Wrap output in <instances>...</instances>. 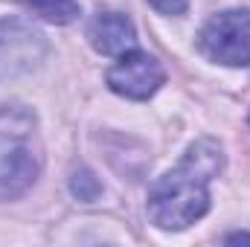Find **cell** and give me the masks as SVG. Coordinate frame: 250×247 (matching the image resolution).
Returning <instances> with one entry per match:
<instances>
[{"mask_svg":"<svg viewBox=\"0 0 250 247\" xmlns=\"http://www.w3.org/2000/svg\"><path fill=\"white\" fill-rule=\"evenodd\" d=\"M160 15H184L189 9V0H148Z\"/></svg>","mask_w":250,"mask_h":247,"instance_id":"obj_9","label":"cell"},{"mask_svg":"<svg viewBox=\"0 0 250 247\" xmlns=\"http://www.w3.org/2000/svg\"><path fill=\"white\" fill-rule=\"evenodd\" d=\"M87 38L102 56H123L137 47V32L131 18L123 12H96L87 23Z\"/></svg>","mask_w":250,"mask_h":247,"instance_id":"obj_6","label":"cell"},{"mask_svg":"<svg viewBox=\"0 0 250 247\" xmlns=\"http://www.w3.org/2000/svg\"><path fill=\"white\" fill-rule=\"evenodd\" d=\"M198 47L209 62L227 67L250 64V9L212 15L198 35Z\"/></svg>","mask_w":250,"mask_h":247,"instance_id":"obj_3","label":"cell"},{"mask_svg":"<svg viewBox=\"0 0 250 247\" xmlns=\"http://www.w3.org/2000/svg\"><path fill=\"white\" fill-rule=\"evenodd\" d=\"M23 9H29L32 15H38L41 21H50V23H73L79 18V3L76 0H21Z\"/></svg>","mask_w":250,"mask_h":247,"instance_id":"obj_7","label":"cell"},{"mask_svg":"<svg viewBox=\"0 0 250 247\" xmlns=\"http://www.w3.org/2000/svg\"><path fill=\"white\" fill-rule=\"evenodd\" d=\"M108 87L120 96L128 99H148L157 93V87L166 82V70L160 67V62L143 50H128L120 56V62L114 64L105 76Z\"/></svg>","mask_w":250,"mask_h":247,"instance_id":"obj_5","label":"cell"},{"mask_svg":"<svg viewBox=\"0 0 250 247\" xmlns=\"http://www.w3.org/2000/svg\"><path fill=\"white\" fill-rule=\"evenodd\" d=\"M224 242L227 245H250V233H230Z\"/></svg>","mask_w":250,"mask_h":247,"instance_id":"obj_10","label":"cell"},{"mask_svg":"<svg viewBox=\"0 0 250 247\" xmlns=\"http://www.w3.org/2000/svg\"><path fill=\"white\" fill-rule=\"evenodd\" d=\"M224 169V148L215 140H198L184 160L148 189V218L160 230H187L209 209V184Z\"/></svg>","mask_w":250,"mask_h":247,"instance_id":"obj_1","label":"cell"},{"mask_svg":"<svg viewBox=\"0 0 250 247\" xmlns=\"http://www.w3.org/2000/svg\"><path fill=\"white\" fill-rule=\"evenodd\" d=\"M47 41L21 18H0V79H21L38 70Z\"/></svg>","mask_w":250,"mask_h":247,"instance_id":"obj_4","label":"cell"},{"mask_svg":"<svg viewBox=\"0 0 250 247\" xmlns=\"http://www.w3.org/2000/svg\"><path fill=\"white\" fill-rule=\"evenodd\" d=\"M44 166L38 120L26 105H0V201L29 192Z\"/></svg>","mask_w":250,"mask_h":247,"instance_id":"obj_2","label":"cell"},{"mask_svg":"<svg viewBox=\"0 0 250 247\" xmlns=\"http://www.w3.org/2000/svg\"><path fill=\"white\" fill-rule=\"evenodd\" d=\"M70 192H73L76 201L90 204V201H96V198L102 195V184H99V178H96L90 169L82 166V169H76L73 178H70Z\"/></svg>","mask_w":250,"mask_h":247,"instance_id":"obj_8","label":"cell"}]
</instances>
